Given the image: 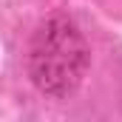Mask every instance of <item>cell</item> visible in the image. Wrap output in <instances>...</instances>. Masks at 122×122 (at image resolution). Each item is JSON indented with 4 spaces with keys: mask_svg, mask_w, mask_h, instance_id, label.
<instances>
[{
    "mask_svg": "<svg viewBox=\"0 0 122 122\" xmlns=\"http://www.w3.org/2000/svg\"><path fill=\"white\" fill-rule=\"evenodd\" d=\"M43 48H34V60H43V68H34V82L43 91H51V82L60 80H80L82 65H85V48L80 34L68 26L54 29V23L48 26V34H40Z\"/></svg>",
    "mask_w": 122,
    "mask_h": 122,
    "instance_id": "obj_1",
    "label": "cell"
}]
</instances>
